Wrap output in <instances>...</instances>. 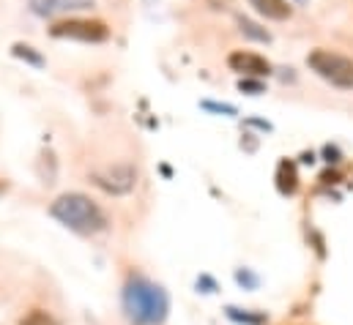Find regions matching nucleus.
<instances>
[{"label": "nucleus", "mask_w": 353, "mask_h": 325, "mask_svg": "<svg viewBox=\"0 0 353 325\" xmlns=\"http://www.w3.org/2000/svg\"><path fill=\"white\" fill-rule=\"evenodd\" d=\"M121 306L132 325H165L170 315V298L165 287L140 273L126 279L121 293Z\"/></svg>", "instance_id": "nucleus-1"}, {"label": "nucleus", "mask_w": 353, "mask_h": 325, "mask_svg": "<svg viewBox=\"0 0 353 325\" xmlns=\"http://www.w3.org/2000/svg\"><path fill=\"white\" fill-rule=\"evenodd\" d=\"M50 216L55 222H61L63 227H69L72 233H80V235L104 233L107 224H110V219L101 211V205L96 200H90L88 194H83V191H66V194H61L50 205Z\"/></svg>", "instance_id": "nucleus-2"}, {"label": "nucleus", "mask_w": 353, "mask_h": 325, "mask_svg": "<svg viewBox=\"0 0 353 325\" xmlns=\"http://www.w3.org/2000/svg\"><path fill=\"white\" fill-rule=\"evenodd\" d=\"M307 66L329 85L340 90H353V61L348 55H340L332 50H312L307 55Z\"/></svg>", "instance_id": "nucleus-3"}, {"label": "nucleus", "mask_w": 353, "mask_h": 325, "mask_svg": "<svg viewBox=\"0 0 353 325\" xmlns=\"http://www.w3.org/2000/svg\"><path fill=\"white\" fill-rule=\"evenodd\" d=\"M52 39H72L83 44H104L110 39V28L104 19H85V17H63L50 25Z\"/></svg>", "instance_id": "nucleus-4"}, {"label": "nucleus", "mask_w": 353, "mask_h": 325, "mask_svg": "<svg viewBox=\"0 0 353 325\" xmlns=\"http://www.w3.org/2000/svg\"><path fill=\"white\" fill-rule=\"evenodd\" d=\"M90 180L101 191H107L112 197H123V194L134 191V186H137V169H134V164L121 162V164H112V167H104V169H93L90 172Z\"/></svg>", "instance_id": "nucleus-5"}, {"label": "nucleus", "mask_w": 353, "mask_h": 325, "mask_svg": "<svg viewBox=\"0 0 353 325\" xmlns=\"http://www.w3.org/2000/svg\"><path fill=\"white\" fill-rule=\"evenodd\" d=\"M228 69L236 72V74H241V77H255V80H261V77H268V74H271V63L265 61L263 55H258V52H247V50H236V52H230V55H228Z\"/></svg>", "instance_id": "nucleus-6"}, {"label": "nucleus", "mask_w": 353, "mask_h": 325, "mask_svg": "<svg viewBox=\"0 0 353 325\" xmlns=\"http://www.w3.org/2000/svg\"><path fill=\"white\" fill-rule=\"evenodd\" d=\"M85 8H93V0H30V11L44 19L63 17L69 11H85Z\"/></svg>", "instance_id": "nucleus-7"}, {"label": "nucleus", "mask_w": 353, "mask_h": 325, "mask_svg": "<svg viewBox=\"0 0 353 325\" xmlns=\"http://www.w3.org/2000/svg\"><path fill=\"white\" fill-rule=\"evenodd\" d=\"M250 6L265 17V19H274V22H285L293 17V3L290 0H250Z\"/></svg>", "instance_id": "nucleus-8"}, {"label": "nucleus", "mask_w": 353, "mask_h": 325, "mask_svg": "<svg viewBox=\"0 0 353 325\" xmlns=\"http://www.w3.org/2000/svg\"><path fill=\"white\" fill-rule=\"evenodd\" d=\"M274 180H276L279 194H285V197L296 194V191H299V169H296V162L282 159V162L276 164V175H274Z\"/></svg>", "instance_id": "nucleus-9"}, {"label": "nucleus", "mask_w": 353, "mask_h": 325, "mask_svg": "<svg viewBox=\"0 0 353 325\" xmlns=\"http://www.w3.org/2000/svg\"><path fill=\"white\" fill-rule=\"evenodd\" d=\"M11 55H14L17 61L33 66V69H44V66H47V58H44L36 47H30V44H25V41H14V44H11Z\"/></svg>", "instance_id": "nucleus-10"}, {"label": "nucleus", "mask_w": 353, "mask_h": 325, "mask_svg": "<svg viewBox=\"0 0 353 325\" xmlns=\"http://www.w3.org/2000/svg\"><path fill=\"white\" fill-rule=\"evenodd\" d=\"M236 25H239V30H241L247 39H255V41H263V44L271 41V33H268L265 28H261L258 22H252L250 17H244V14L236 17Z\"/></svg>", "instance_id": "nucleus-11"}, {"label": "nucleus", "mask_w": 353, "mask_h": 325, "mask_svg": "<svg viewBox=\"0 0 353 325\" xmlns=\"http://www.w3.org/2000/svg\"><path fill=\"white\" fill-rule=\"evenodd\" d=\"M19 325H58V323L52 320L50 312H44V309H33V312H28V315L19 320Z\"/></svg>", "instance_id": "nucleus-12"}, {"label": "nucleus", "mask_w": 353, "mask_h": 325, "mask_svg": "<svg viewBox=\"0 0 353 325\" xmlns=\"http://www.w3.org/2000/svg\"><path fill=\"white\" fill-rule=\"evenodd\" d=\"M239 90L247 93V96H261V93H265V85L261 80H255V77H241L239 80Z\"/></svg>", "instance_id": "nucleus-13"}, {"label": "nucleus", "mask_w": 353, "mask_h": 325, "mask_svg": "<svg viewBox=\"0 0 353 325\" xmlns=\"http://www.w3.org/2000/svg\"><path fill=\"white\" fill-rule=\"evenodd\" d=\"M228 317H230V320H236V323H244V325H261L265 320L263 315L252 317V315H247V312H241V309H236V306H230V309H228Z\"/></svg>", "instance_id": "nucleus-14"}, {"label": "nucleus", "mask_w": 353, "mask_h": 325, "mask_svg": "<svg viewBox=\"0 0 353 325\" xmlns=\"http://www.w3.org/2000/svg\"><path fill=\"white\" fill-rule=\"evenodd\" d=\"M200 107L208 112H216V115H239V109L233 104H225V101H200Z\"/></svg>", "instance_id": "nucleus-15"}, {"label": "nucleus", "mask_w": 353, "mask_h": 325, "mask_svg": "<svg viewBox=\"0 0 353 325\" xmlns=\"http://www.w3.org/2000/svg\"><path fill=\"white\" fill-rule=\"evenodd\" d=\"M236 282H239L241 287H250V290H255V287H258V276H255V273H250L247 268H244V271H236Z\"/></svg>", "instance_id": "nucleus-16"}, {"label": "nucleus", "mask_w": 353, "mask_h": 325, "mask_svg": "<svg viewBox=\"0 0 353 325\" xmlns=\"http://www.w3.org/2000/svg\"><path fill=\"white\" fill-rule=\"evenodd\" d=\"M323 156H326L329 164H337L340 162V148H337V145H326V148H323Z\"/></svg>", "instance_id": "nucleus-17"}, {"label": "nucleus", "mask_w": 353, "mask_h": 325, "mask_svg": "<svg viewBox=\"0 0 353 325\" xmlns=\"http://www.w3.org/2000/svg\"><path fill=\"white\" fill-rule=\"evenodd\" d=\"M250 126H255V129H263V132H271V123L268 120H258V118H252V120H247Z\"/></svg>", "instance_id": "nucleus-18"}, {"label": "nucleus", "mask_w": 353, "mask_h": 325, "mask_svg": "<svg viewBox=\"0 0 353 325\" xmlns=\"http://www.w3.org/2000/svg\"><path fill=\"white\" fill-rule=\"evenodd\" d=\"M301 162H304V164H312V162H315V156H312V154H304V156H301Z\"/></svg>", "instance_id": "nucleus-19"}, {"label": "nucleus", "mask_w": 353, "mask_h": 325, "mask_svg": "<svg viewBox=\"0 0 353 325\" xmlns=\"http://www.w3.org/2000/svg\"><path fill=\"white\" fill-rule=\"evenodd\" d=\"M296 3H307V0H296Z\"/></svg>", "instance_id": "nucleus-20"}]
</instances>
